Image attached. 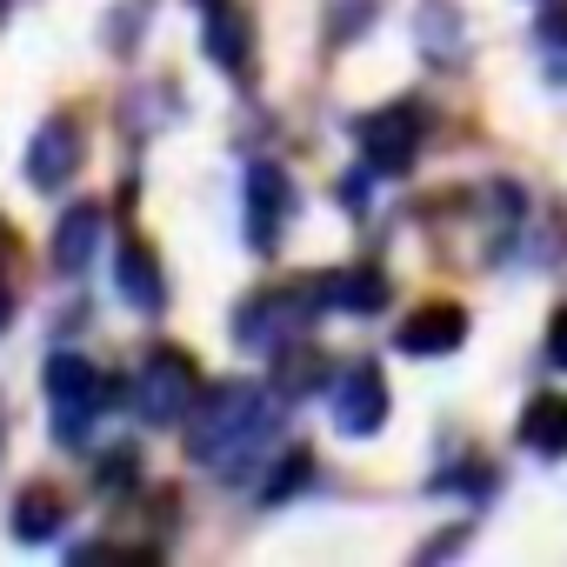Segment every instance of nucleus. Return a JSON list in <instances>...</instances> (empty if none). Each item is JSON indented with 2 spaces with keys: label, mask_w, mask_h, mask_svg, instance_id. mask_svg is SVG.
Segmentation results:
<instances>
[{
  "label": "nucleus",
  "mask_w": 567,
  "mask_h": 567,
  "mask_svg": "<svg viewBox=\"0 0 567 567\" xmlns=\"http://www.w3.org/2000/svg\"><path fill=\"white\" fill-rule=\"evenodd\" d=\"M328 381V361L315 348H288V368H280V394H308Z\"/></svg>",
  "instance_id": "nucleus-17"
},
{
  "label": "nucleus",
  "mask_w": 567,
  "mask_h": 567,
  "mask_svg": "<svg viewBox=\"0 0 567 567\" xmlns=\"http://www.w3.org/2000/svg\"><path fill=\"white\" fill-rule=\"evenodd\" d=\"M315 301L334 315H381L388 308V274L381 267H341L315 280Z\"/></svg>",
  "instance_id": "nucleus-10"
},
{
  "label": "nucleus",
  "mask_w": 567,
  "mask_h": 567,
  "mask_svg": "<svg viewBox=\"0 0 567 567\" xmlns=\"http://www.w3.org/2000/svg\"><path fill=\"white\" fill-rule=\"evenodd\" d=\"M194 401H200V368L181 348H154L147 368H141V421L174 427Z\"/></svg>",
  "instance_id": "nucleus-2"
},
{
  "label": "nucleus",
  "mask_w": 567,
  "mask_h": 567,
  "mask_svg": "<svg viewBox=\"0 0 567 567\" xmlns=\"http://www.w3.org/2000/svg\"><path fill=\"white\" fill-rule=\"evenodd\" d=\"M41 381H48V401H54V434L74 441V434L101 414V374H94V361H81V354H54Z\"/></svg>",
  "instance_id": "nucleus-3"
},
{
  "label": "nucleus",
  "mask_w": 567,
  "mask_h": 567,
  "mask_svg": "<svg viewBox=\"0 0 567 567\" xmlns=\"http://www.w3.org/2000/svg\"><path fill=\"white\" fill-rule=\"evenodd\" d=\"M467 341V315L454 301H427L401 321V354H421V361H441Z\"/></svg>",
  "instance_id": "nucleus-8"
},
{
  "label": "nucleus",
  "mask_w": 567,
  "mask_h": 567,
  "mask_svg": "<svg viewBox=\"0 0 567 567\" xmlns=\"http://www.w3.org/2000/svg\"><path fill=\"white\" fill-rule=\"evenodd\" d=\"M247 41L254 34H247V14L234 8V0H207V41H200L207 61H220L227 74H240L247 68Z\"/></svg>",
  "instance_id": "nucleus-11"
},
{
  "label": "nucleus",
  "mask_w": 567,
  "mask_h": 567,
  "mask_svg": "<svg viewBox=\"0 0 567 567\" xmlns=\"http://www.w3.org/2000/svg\"><path fill=\"white\" fill-rule=\"evenodd\" d=\"M134 481V454L121 447V454H107V467H101V487H127Z\"/></svg>",
  "instance_id": "nucleus-19"
},
{
  "label": "nucleus",
  "mask_w": 567,
  "mask_h": 567,
  "mask_svg": "<svg viewBox=\"0 0 567 567\" xmlns=\"http://www.w3.org/2000/svg\"><path fill=\"white\" fill-rule=\"evenodd\" d=\"M8 315H14V301H8V288H0V328H8Z\"/></svg>",
  "instance_id": "nucleus-22"
},
{
  "label": "nucleus",
  "mask_w": 567,
  "mask_h": 567,
  "mask_svg": "<svg viewBox=\"0 0 567 567\" xmlns=\"http://www.w3.org/2000/svg\"><path fill=\"white\" fill-rule=\"evenodd\" d=\"M540 34H547L554 48H567V0H554V8H547V21H540Z\"/></svg>",
  "instance_id": "nucleus-20"
},
{
  "label": "nucleus",
  "mask_w": 567,
  "mask_h": 567,
  "mask_svg": "<svg viewBox=\"0 0 567 567\" xmlns=\"http://www.w3.org/2000/svg\"><path fill=\"white\" fill-rule=\"evenodd\" d=\"M520 447L527 454H567V394H534L520 408Z\"/></svg>",
  "instance_id": "nucleus-13"
},
{
  "label": "nucleus",
  "mask_w": 567,
  "mask_h": 567,
  "mask_svg": "<svg viewBox=\"0 0 567 567\" xmlns=\"http://www.w3.org/2000/svg\"><path fill=\"white\" fill-rule=\"evenodd\" d=\"M288 214H295V181H288V167L260 161V167L247 174V240H254V254H274V247H280Z\"/></svg>",
  "instance_id": "nucleus-4"
},
{
  "label": "nucleus",
  "mask_w": 567,
  "mask_h": 567,
  "mask_svg": "<svg viewBox=\"0 0 567 567\" xmlns=\"http://www.w3.org/2000/svg\"><path fill=\"white\" fill-rule=\"evenodd\" d=\"M61 520H68V514H61V494H54V487H28L21 507H14V540H28V547H34V540H54Z\"/></svg>",
  "instance_id": "nucleus-14"
},
{
  "label": "nucleus",
  "mask_w": 567,
  "mask_h": 567,
  "mask_svg": "<svg viewBox=\"0 0 567 567\" xmlns=\"http://www.w3.org/2000/svg\"><path fill=\"white\" fill-rule=\"evenodd\" d=\"M354 134H361V154H368L381 174L414 167V147H421V121H414V107H381V114H368Z\"/></svg>",
  "instance_id": "nucleus-6"
},
{
  "label": "nucleus",
  "mask_w": 567,
  "mask_h": 567,
  "mask_svg": "<svg viewBox=\"0 0 567 567\" xmlns=\"http://www.w3.org/2000/svg\"><path fill=\"white\" fill-rule=\"evenodd\" d=\"M315 474V454H288V467H280L274 481H267V501H280V494H295L301 481Z\"/></svg>",
  "instance_id": "nucleus-18"
},
{
  "label": "nucleus",
  "mask_w": 567,
  "mask_h": 567,
  "mask_svg": "<svg viewBox=\"0 0 567 567\" xmlns=\"http://www.w3.org/2000/svg\"><path fill=\"white\" fill-rule=\"evenodd\" d=\"M121 295H127L134 308H161V267H154L147 240H127V247H121Z\"/></svg>",
  "instance_id": "nucleus-15"
},
{
  "label": "nucleus",
  "mask_w": 567,
  "mask_h": 567,
  "mask_svg": "<svg viewBox=\"0 0 567 567\" xmlns=\"http://www.w3.org/2000/svg\"><path fill=\"white\" fill-rule=\"evenodd\" d=\"M315 288H295V295H260L240 321H234V334H240V348H280V341H295L301 328H308V315H315V301H308Z\"/></svg>",
  "instance_id": "nucleus-5"
},
{
  "label": "nucleus",
  "mask_w": 567,
  "mask_h": 567,
  "mask_svg": "<svg viewBox=\"0 0 567 567\" xmlns=\"http://www.w3.org/2000/svg\"><path fill=\"white\" fill-rule=\"evenodd\" d=\"M447 34H454V8H447V0H427V8H421V48L434 61H461V48Z\"/></svg>",
  "instance_id": "nucleus-16"
},
{
  "label": "nucleus",
  "mask_w": 567,
  "mask_h": 567,
  "mask_svg": "<svg viewBox=\"0 0 567 567\" xmlns=\"http://www.w3.org/2000/svg\"><path fill=\"white\" fill-rule=\"evenodd\" d=\"M274 414H280V408H267L247 381H220V388L207 394L200 421H194V461L227 467L247 441H260V434L274 427Z\"/></svg>",
  "instance_id": "nucleus-1"
},
{
  "label": "nucleus",
  "mask_w": 567,
  "mask_h": 567,
  "mask_svg": "<svg viewBox=\"0 0 567 567\" xmlns=\"http://www.w3.org/2000/svg\"><path fill=\"white\" fill-rule=\"evenodd\" d=\"M94 240H101V207H94V200L68 207L61 227H54V267H61V274H81V267L94 260Z\"/></svg>",
  "instance_id": "nucleus-12"
},
{
  "label": "nucleus",
  "mask_w": 567,
  "mask_h": 567,
  "mask_svg": "<svg viewBox=\"0 0 567 567\" xmlns=\"http://www.w3.org/2000/svg\"><path fill=\"white\" fill-rule=\"evenodd\" d=\"M81 121L74 114H54L41 134H34V147H28V181L34 187H68L74 181V167H81Z\"/></svg>",
  "instance_id": "nucleus-7"
},
{
  "label": "nucleus",
  "mask_w": 567,
  "mask_h": 567,
  "mask_svg": "<svg viewBox=\"0 0 567 567\" xmlns=\"http://www.w3.org/2000/svg\"><path fill=\"white\" fill-rule=\"evenodd\" d=\"M381 421H388V381H381V368L368 361V368H354L348 381H341V394H334V427L341 434H381Z\"/></svg>",
  "instance_id": "nucleus-9"
},
{
  "label": "nucleus",
  "mask_w": 567,
  "mask_h": 567,
  "mask_svg": "<svg viewBox=\"0 0 567 567\" xmlns=\"http://www.w3.org/2000/svg\"><path fill=\"white\" fill-rule=\"evenodd\" d=\"M547 354H554V368H567V308H560L554 328H547Z\"/></svg>",
  "instance_id": "nucleus-21"
}]
</instances>
